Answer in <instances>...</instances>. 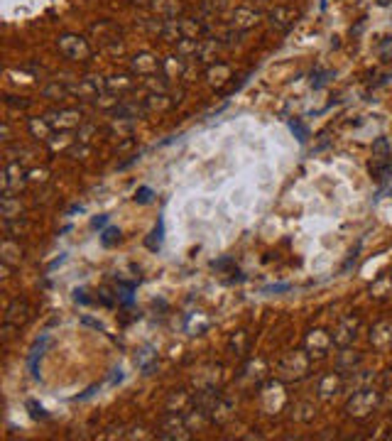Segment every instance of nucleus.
Listing matches in <instances>:
<instances>
[{"label":"nucleus","mask_w":392,"mask_h":441,"mask_svg":"<svg viewBox=\"0 0 392 441\" xmlns=\"http://www.w3.org/2000/svg\"><path fill=\"white\" fill-rule=\"evenodd\" d=\"M378 402H380V395H378L376 390H358V392H353V397L348 400L346 412L356 419H365L378 409Z\"/></svg>","instance_id":"f257e3e1"},{"label":"nucleus","mask_w":392,"mask_h":441,"mask_svg":"<svg viewBox=\"0 0 392 441\" xmlns=\"http://www.w3.org/2000/svg\"><path fill=\"white\" fill-rule=\"evenodd\" d=\"M59 52H62L67 59L84 62V59H89V54H91V47H89V42L79 35H62L59 37Z\"/></svg>","instance_id":"f03ea898"},{"label":"nucleus","mask_w":392,"mask_h":441,"mask_svg":"<svg viewBox=\"0 0 392 441\" xmlns=\"http://www.w3.org/2000/svg\"><path fill=\"white\" fill-rule=\"evenodd\" d=\"M358 326H360V321L356 319V316H346V319L336 326V331H334V344H338L341 348H348V346L356 341V336H358Z\"/></svg>","instance_id":"7ed1b4c3"},{"label":"nucleus","mask_w":392,"mask_h":441,"mask_svg":"<svg viewBox=\"0 0 392 441\" xmlns=\"http://www.w3.org/2000/svg\"><path fill=\"white\" fill-rule=\"evenodd\" d=\"M270 23H273V27L287 32V29L292 27V23H295V12H292L290 8H275V10L270 12Z\"/></svg>","instance_id":"20e7f679"},{"label":"nucleus","mask_w":392,"mask_h":441,"mask_svg":"<svg viewBox=\"0 0 392 441\" xmlns=\"http://www.w3.org/2000/svg\"><path fill=\"white\" fill-rule=\"evenodd\" d=\"M370 344L378 346V348H382V346H390L392 344V324H387V321L378 324V326L370 331Z\"/></svg>","instance_id":"39448f33"},{"label":"nucleus","mask_w":392,"mask_h":441,"mask_svg":"<svg viewBox=\"0 0 392 441\" xmlns=\"http://www.w3.org/2000/svg\"><path fill=\"white\" fill-rule=\"evenodd\" d=\"M360 353H356V350H348L343 348V353H338V363H336V368H338V372H353L356 368L360 366Z\"/></svg>","instance_id":"423d86ee"},{"label":"nucleus","mask_w":392,"mask_h":441,"mask_svg":"<svg viewBox=\"0 0 392 441\" xmlns=\"http://www.w3.org/2000/svg\"><path fill=\"white\" fill-rule=\"evenodd\" d=\"M309 346L314 348L312 355H316V358H324L326 350H329V346H331V341L326 338L324 331H312V336H309Z\"/></svg>","instance_id":"0eeeda50"},{"label":"nucleus","mask_w":392,"mask_h":441,"mask_svg":"<svg viewBox=\"0 0 392 441\" xmlns=\"http://www.w3.org/2000/svg\"><path fill=\"white\" fill-rule=\"evenodd\" d=\"M159 62L152 57V54H140V57H135V62H132V69L137 71V74H148V71H157Z\"/></svg>","instance_id":"6e6552de"},{"label":"nucleus","mask_w":392,"mask_h":441,"mask_svg":"<svg viewBox=\"0 0 392 441\" xmlns=\"http://www.w3.org/2000/svg\"><path fill=\"white\" fill-rule=\"evenodd\" d=\"M47 341H49V338L42 336V341H37V344H34V348H32V353H30V370H32L34 378H40V372H37V361H40L42 353H45Z\"/></svg>","instance_id":"1a4fd4ad"},{"label":"nucleus","mask_w":392,"mask_h":441,"mask_svg":"<svg viewBox=\"0 0 392 441\" xmlns=\"http://www.w3.org/2000/svg\"><path fill=\"white\" fill-rule=\"evenodd\" d=\"M338 388H341V380L336 378V375H326L321 380V385H319V392H321V397H331L338 392Z\"/></svg>","instance_id":"9d476101"},{"label":"nucleus","mask_w":392,"mask_h":441,"mask_svg":"<svg viewBox=\"0 0 392 441\" xmlns=\"http://www.w3.org/2000/svg\"><path fill=\"white\" fill-rule=\"evenodd\" d=\"M162 238H165V221L159 218L157 226H154L152 235L148 238V248L150 250H159V246H162Z\"/></svg>","instance_id":"9b49d317"},{"label":"nucleus","mask_w":392,"mask_h":441,"mask_svg":"<svg viewBox=\"0 0 392 441\" xmlns=\"http://www.w3.org/2000/svg\"><path fill=\"white\" fill-rule=\"evenodd\" d=\"M392 150H390V143H387V138H378L376 143H373V157H390Z\"/></svg>","instance_id":"f8f14e48"},{"label":"nucleus","mask_w":392,"mask_h":441,"mask_svg":"<svg viewBox=\"0 0 392 441\" xmlns=\"http://www.w3.org/2000/svg\"><path fill=\"white\" fill-rule=\"evenodd\" d=\"M334 76V71H326V69H316L312 74V86L314 88H321V86H326L329 84V79Z\"/></svg>","instance_id":"ddd939ff"},{"label":"nucleus","mask_w":392,"mask_h":441,"mask_svg":"<svg viewBox=\"0 0 392 441\" xmlns=\"http://www.w3.org/2000/svg\"><path fill=\"white\" fill-rule=\"evenodd\" d=\"M132 292H135V285H120V292H118V299L123 307H132Z\"/></svg>","instance_id":"4468645a"},{"label":"nucleus","mask_w":392,"mask_h":441,"mask_svg":"<svg viewBox=\"0 0 392 441\" xmlns=\"http://www.w3.org/2000/svg\"><path fill=\"white\" fill-rule=\"evenodd\" d=\"M290 130L295 132L297 140H299V143H307L309 130H307V128H304V123H301V121H297V118H295V121H290Z\"/></svg>","instance_id":"2eb2a0df"},{"label":"nucleus","mask_w":392,"mask_h":441,"mask_svg":"<svg viewBox=\"0 0 392 441\" xmlns=\"http://www.w3.org/2000/svg\"><path fill=\"white\" fill-rule=\"evenodd\" d=\"M45 96H49L51 101H62V98L67 96V88L59 86V84H51V86L45 88Z\"/></svg>","instance_id":"dca6fc26"},{"label":"nucleus","mask_w":392,"mask_h":441,"mask_svg":"<svg viewBox=\"0 0 392 441\" xmlns=\"http://www.w3.org/2000/svg\"><path fill=\"white\" fill-rule=\"evenodd\" d=\"M101 241H103V246H108V248H111V246H115V243L120 241V230H118V228H108V230H106V233H103Z\"/></svg>","instance_id":"f3484780"},{"label":"nucleus","mask_w":392,"mask_h":441,"mask_svg":"<svg viewBox=\"0 0 392 441\" xmlns=\"http://www.w3.org/2000/svg\"><path fill=\"white\" fill-rule=\"evenodd\" d=\"M135 201L137 204H150V201H152V189H150V187H140V189L135 191Z\"/></svg>","instance_id":"a211bd4d"},{"label":"nucleus","mask_w":392,"mask_h":441,"mask_svg":"<svg viewBox=\"0 0 392 441\" xmlns=\"http://www.w3.org/2000/svg\"><path fill=\"white\" fill-rule=\"evenodd\" d=\"M27 409H30V414H32V419H47V412L42 409L40 405H37V402L30 400L27 402Z\"/></svg>","instance_id":"6ab92c4d"},{"label":"nucleus","mask_w":392,"mask_h":441,"mask_svg":"<svg viewBox=\"0 0 392 441\" xmlns=\"http://www.w3.org/2000/svg\"><path fill=\"white\" fill-rule=\"evenodd\" d=\"M81 324H86V326L96 329V331H103V324H101V321L91 319V316H84V319H81Z\"/></svg>","instance_id":"aec40b11"},{"label":"nucleus","mask_w":392,"mask_h":441,"mask_svg":"<svg viewBox=\"0 0 392 441\" xmlns=\"http://www.w3.org/2000/svg\"><path fill=\"white\" fill-rule=\"evenodd\" d=\"M287 289H292L290 285H270L265 287V292H287Z\"/></svg>","instance_id":"412c9836"},{"label":"nucleus","mask_w":392,"mask_h":441,"mask_svg":"<svg viewBox=\"0 0 392 441\" xmlns=\"http://www.w3.org/2000/svg\"><path fill=\"white\" fill-rule=\"evenodd\" d=\"M106 224H108V216H96V218H93V221H91L93 228H103V226H106Z\"/></svg>","instance_id":"4be33fe9"},{"label":"nucleus","mask_w":392,"mask_h":441,"mask_svg":"<svg viewBox=\"0 0 392 441\" xmlns=\"http://www.w3.org/2000/svg\"><path fill=\"white\" fill-rule=\"evenodd\" d=\"M74 302H79V304H89V297H86L84 289H76V292H74Z\"/></svg>","instance_id":"5701e85b"},{"label":"nucleus","mask_w":392,"mask_h":441,"mask_svg":"<svg viewBox=\"0 0 392 441\" xmlns=\"http://www.w3.org/2000/svg\"><path fill=\"white\" fill-rule=\"evenodd\" d=\"M120 380H123V375H120V370H115V375L111 378V383H120Z\"/></svg>","instance_id":"b1692460"},{"label":"nucleus","mask_w":392,"mask_h":441,"mask_svg":"<svg viewBox=\"0 0 392 441\" xmlns=\"http://www.w3.org/2000/svg\"><path fill=\"white\" fill-rule=\"evenodd\" d=\"M376 3H378V5H380V8H387V5H392V0H376Z\"/></svg>","instance_id":"393cba45"}]
</instances>
